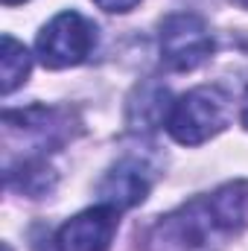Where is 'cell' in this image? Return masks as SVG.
Segmentation results:
<instances>
[{
	"instance_id": "1",
	"label": "cell",
	"mask_w": 248,
	"mask_h": 251,
	"mask_svg": "<svg viewBox=\"0 0 248 251\" xmlns=\"http://www.w3.org/2000/svg\"><path fill=\"white\" fill-rule=\"evenodd\" d=\"M222 234L207 199H193L152 225L146 251H213Z\"/></svg>"
},
{
	"instance_id": "2",
	"label": "cell",
	"mask_w": 248,
	"mask_h": 251,
	"mask_svg": "<svg viewBox=\"0 0 248 251\" xmlns=\"http://www.w3.org/2000/svg\"><path fill=\"white\" fill-rule=\"evenodd\" d=\"M231 120L228 97L219 88L201 85L178 97L170 108L167 131L181 146H198L210 137H216Z\"/></svg>"
},
{
	"instance_id": "3",
	"label": "cell",
	"mask_w": 248,
	"mask_h": 251,
	"mask_svg": "<svg viewBox=\"0 0 248 251\" xmlns=\"http://www.w3.org/2000/svg\"><path fill=\"white\" fill-rule=\"evenodd\" d=\"M97 47V26L79 12H59L35 41V53L44 67L64 70L82 64Z\"/></svg>"
},
{
	"instance_id": "4",
	"label": "cell",
	"mask_w": 248,
	"mask_h": 251,
	"mask_svg": "<svg viewBox=\"0 0 248 251\" xmlns=\"http://www.w3.org/2000/svg\"><path fill=\"white\" fill-rule=\"evenodd\" d=\"M161 62L175 73L196 70L213 56V35L193 12H175L161 24Z\"/></svg>"
},
{
	"instance_id": "5",
	"label": "cell",
	"mask_w": 248,
	"mask_h": 251,
	"mask_svg": "<svg viewBox=\"0 0 248 251\" xmlns=\"http://www.w3.org/2000/svg\"><path fill=\"white\" fill-rule=\"evenodd\" d=\"M120 225V210L108 204L88 207L67 219L59 234H56V249L59 251H108L111 240Z\"/></svg>"
},
{
	"instance_id": "6",
	"label": "cell",
	"mask_w": 248,
	"mask_h": 251,
	"mask_svg": "<svg viewBox=\"0 0 248 251\" xmlns=\"http://www.w3.org/2000/svg\"><path fill=\"white\" fill-rule=\"evenodd\" d=\"M149 187H152V178L143 164L120 161L105 173L97 193H99V204H108L114 210H128L149 196Z\"/></svg>"
},
{
	"instance_id": "7",
	"label": "cell",
	"mask_w": 248,
	"mask_h": 251,
	"mask_svg": "<svg viewBox=\"0 0 248 251\" xmlns=\"http://www.w3.org/2000/svg\"><path fill=\"white\" fill-rule=\"evenodd\" d=\"M3 126L9 131L38 134V140L47 146H59L70 137V114L59 111V108H44V105H32L24 111H6Z\"/></svg>"
},
{
	"instance_id": "8",
	"label": "cell",
	"mask_w": 248,
	"mask_h": 251,
	"mask_svg": "<svg viewBox=\"0 0 248 251\" xmlns=\"http://www.w3.org/2000/svg\"><path fill=\"white\" fill-rule=\"evenodd\" d=\"M207 204H210L216 225L225 234H237L248 228V181L222 184L213 196H207Z\"/></svg>"
},
{
	"instance_id": "9",
	"label": "cell",
	"mask_w": 248,
	"mask_h": 251,
	"mask_svg": "<svg viewBox=\"0 0 248 251\" xmlns=\"http://www.w3.org/2000/svg\"><path fill=\"white\" fill-rule=\"evenodd\" d=\"M170 91L158 82H146L140 88H134L131 100H128V126L137 128H155V126H167L170 117Z\"/></svg>"
},
{
	"instance_id": "10",
	"label": "cell",
	"mask_w": 248,
	"mask_h": 251,
	"mask_svg": "<svg viewBox=\"0 0 248 251\" xmlns=\"http://www.w3.org/2000/svg\"><path fill=\"white\" fill-rule=\"evenodd\" d=\"M6 187L29 199H41L56 187V170L44 158H26L15 167H6Z\"/></svg>"
},
{
	"instance_id": "11",
	"label": "cell",
	"mask_w": 248,
	"mask_h": 251,
	"mask_svg": "<svg viewBox=\"0 0 248 251\" xmlns=\"http://www.w3.org/2000/svg\"><path fill=\"white\" fill-rule=\"evenodd\" d=\"M29 67H32L29 50L21 41H15L12 35H3V50H0V91H3V97H9L12 91H18L26 82Z\"/></svg>"
},
{
	"instance_id": "12",
	"label": "cell",
	"mask_w": 248,
	"mask_h": 251,
	"mask_svg": "<svg viewBox=\"0 0 248 251\" xmlns=\"http://www.w3.org/2000/svg\"><path fill=\"white\" fill-rule=\"evenodd\" d=\"M94 3L105 12H131L140 0H94Z\"/></svg>"
},
{
	"instance_id": "13",
	"label": "cell",
	"mask_w": 248,
	"mask_h": 251,
	"mask_svg": "<svg viewBox=\"0 0 248 251\" xmlns=\"http://www.w3.org/2000/svg\"><path fill=\"white\" fill-rule=\"evenodd\" d=\"M243 126H246V128H248V105H246V108H243Z\"/></svg>"
},
{
	"instance_id": "14",
	"label": "cell",
	"mask_w": 248,
	"mask_h": 251,
	"mask_svg": "<svg viewBox=\"0 0 248 251\" xmlns=\"http://www.w3.org/2000/svg\"><path fill=\"white\" fill-rule=\"evenodd\" d=\"M6 6H15V3H24V0H3Z\"/></svg>"
},
{
	"instance_id": "15",
	"label": "cell",
	"mask_w": 248,
	"mask_h": 251,
	"mask_svg": "<svg viewBox=\"0 0 248 251\" xmlns=\"http://www.w3.org/2000/svg\"><path fill=\"white\" fill-rule=\"evenodd\" d=\"M3 251H12V246H9V243H3Z\"/></svg>"
},
{
	"instance_id": "16",
	"label": "cell",
	"mask_w": 248,
	"mask_h": 251,
	"mask_svg": "<svg viewBox=\"0 0 248 251\" xmlns=\"http://www.w3.org/2000/svg\"><path fill=\"white\" fill-rule=\"evenodd\" d=\"M240 3H243V6H248V0H240Z\"/></svg>"
}]
</instances>
